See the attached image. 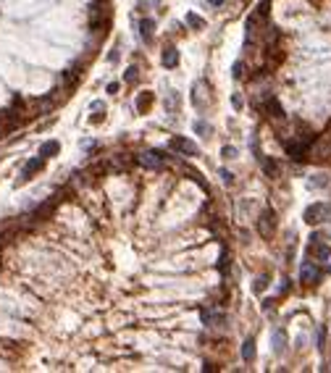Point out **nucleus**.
<instances>
[{
  "label": "nucleus",
  "mask_w": 331,
  "mask_h": 373,
  "mask_svg": "<svg viewBox=\"0 0 331 373\" xmlns=\"http://www.w3.org/2000/svg\"><path fill=\"white\" fill-rule=\"evenodd\" d=\"M210 100H213V95H210V85L205 79H200L195 82V87H192V105H195L197 110H205L210 105Z\"/></svg>",
  "instance_id": "obj_1"
},
{
  "label": "nucleus",
  "mask_w": 331,
  "mask_h": 373,
  "mask_svg": "<svg viewBox=\"0 0 331 373\" xmlns=\"http://www.w3.org/2000/svg\"><path fill=\"white\" fill-rule=\"evenodd\" d=\"M305 223H310V226H316V223H324L331 218V205L326 202H313L310 208H305Z\"/></svg>",
  "instance_id": "obj_2"
},
{
  "label": "nucleus",
  "mask_w": 331,
  "mask_h": 373,
  "mask_svg": "<svg viewBox=\"0 0 331 373\" xmlns=\"http://www.w3.org/2000/svg\"><path fill=\"white\" fill-rule=\"evenodd\" d=\"M276 229H279V218H276V213L271 208H265L260 213V218H257V231H260L263 239H271L276 234Z\"/></svg>",
  "instance_id": "obj_3"
},
{
  "label": "nucleus",
  "mask_w": 331,
  "mask_h": 373,
  "mask_svg": "<svg viewBox=\"0 0 331 373\" xmlns=\"http://www.w3.org/2000/svg\"><path fill=\"white\" fill-rule=\"evenodd\" d=\"M268 3H271V0H260V3L255 5V11L250 13V18H247V37L255 34L260 24H265V16H268Z\"/></svg>",
  "instance_id": "obj_4"
},
{
  "label": "nucleus",
  "mask_w": 331,
  "mask_h": 373,
  "mask_svg": "<svg viewBox=\"0 0 331 373\" xmlns=\"http://www.w3.org/2000/svg\"><path fill=\"white\" fill-rule=\"evenodd\" d=\"M137 163L145 166V169H150V171H161L166 166V158L158 150H145V153L137 155Z\"/></svg>",
  "instance_id": "obj_5"
},
{
  "label": "nucleus",
  "mask_w": 331,
  "mask_h": 373,
  "mask_svg": "<svg viewBox=\"0 0 331 373\" xmlns=\"http://www.w3.org/2000/svg\"><path fill=\"white\" fill-rule=\"evenodd\" d=\"M321 239H324L321 234H313V237H310V250H308V253H310L313 260H329V255H331L329 245H324Z\"/></svg>",
  "instance_id": "obj_6"
},
{
  "label": "nucleus",
  "mask_w": 331,
  "mask_h": 373,
  "mask_svg": "<svg viewBox=\"0 0 331 373\" xmlns=\"http://www.w3.org/2000/svg\"><path fill=\"white\" fill-rule=\"evenodd\" d=\"M42 166H45V158H42V155H40V158H32V161H29V163H26L24 169H21V174H18L16 184H26V182H29L37 171L42 169Z\"/></svg>",
  "instance_id": "obj_7"
},
{
  "label": "nucleus",
  "mask_w": 331,
  "mask_h": 373,
  "mask_svg": "<svg viewBox=\"0 0 331 373\" xmlns=\"http://www.w3.org/2000/svg\"><path fill=\"white\" fill-rule=\"evenodd\" d=\"M171 150H176V153H181V155H197L200 147L192 142V139H187V137H173V139H171Z\"/></svg>",
  "instance_id": "obj_8"
},
{
  "label": "nucleus",
  "mask_w": 331,
  "mask_h": 373,
  "mask_svg": "<svg viewBox=\"0 0 331 373\" xmlns=\"http://www.w3.org/2000/svg\"><path fill=\"white\" fill-rule=\"evenodd\" d=\"M300 279H302V284H316L318 279H321L318 266L313 263V260H308V263H302V268H300Z\"/></svg>",
  "instance_id": "obj_9"
},
{
  "label": "nucleus",
  "mask_w": 331,
  "mask_h": 373,
  "mask_svg": "<svg viewBox=\"0 0 331 373\" xmlns=\"http://www.w3.org/2000/svg\"><path fill=\"white\" fill-rule=\"evenodd\" d=\"M140 37L147 45H153V40H155V21L153 18H142L140 21Z\"/></svg>",
  "instance_id": "obj_10"
},
{
  "label": "nucleus",
  "mask_w": 331,
  "mask_h": 373,
  "mask_svg": "<svg viewBox=\"0 0 331 373\" xmlns=\"http://www.w3.org/2000/svg\"><path fill=\"white\" fill-rule=\"evenodd\" d=\"M271 344H273V352H276V355H284V350H287V331H284V329H276L273 337H271Z\"/></svg>",
  "instance_id": "obj_11"
},
{
  "label": "nucleus",
  "mask_w": 331,
  "mask_h": 373,
  "mask_svg": "<svg viewBox=\"0 0 331 373\" xmlns=\"http://www.w3.org/2000/svg\"><path fill=\"white\" fill-rule=\"evenodd\" d=\"M226 318H224V313L221 310H213V307H208V310H202V323L205 326H221Z\"/></svg>",
  "instance_id": "obj_12"
},
{
  "label": "nucleus",
  "mask_w": 331,
  "mask_h": 373,
  "mask_svg": "<svg viewBox=\"0 0 331 373\" xmlns=\"http://www.w3.org/2000/svg\"><path fill=\"white\" fill-rule=\"evenodd\" d=\"M161 61H163L166 69H176L179 66V50L176 48H166L163 55H161Z\"/></svg>",
  "instance_id": "obj_13"
},
{
  "label": "nucleus",
  "mask_w": 331,
  "mask_h": 373,
  "mask_svg": "<svg viewBox=\"0 0 331 373\" xmlns=\"http://www.w3.org/2000/svg\"><path fill=\"white\" fill-rule=\"evenodd\" d=\"M179 102H181V95L176 90H171L168 95H166V110H168V113H176L179 110Z\"/></svg>",
  "instance_id": "obj_14"
},
{
  "label": "nucleus",
  "mask_w": 331,
  "mask_h": 373,
  "mask_svg": "<svg viewBox=\"0 0 331 373\" xmlns=\"http://www.w3.org/2000/svg\"><path fill=\"white\" fill-rule=\"evenodd\" d=\"M153 100H155V97H153V92H147V90H145L142 95L137 97V110H140V113H145V110H150Z\"/></svg>",
  "instance_id": "obj_15"
},
{
  "label": "nucleus",
  "mask_w": 331,
  "mask_h": 373,
  "mask_svg": "<svg viewBox=\"0 0 331 373\" xmlns=\"http://www.w3.org/2000/svg\"><path fill=\"white\" fill-rule=\"evenodd\" d=\"M242 358H245V363H252V360H255V339H252V337L245 339V344H242Z\"/></svg>",
  "instance_id": "obj_16"
},
{
  "label": "nucleus",
  "mask_w": 331,
  "mask_h": 373,
  "mask_svg": "<svg viewBox=\"0 0 331 373\" xmlns=\"http://www.w3.org/2000/svg\"><path fill=\"white\" fill-rule=\"evenodd\" d=\"M308 186H310V189H324V186H329V176H326V174L310 176V179H308Z\"/></svg>",
  "instance_id": "obj_17"
},
{
  "label": "nucleus",
  "mask_w": 331,
  "mask_h": 373,
  "mask_svg": "<svg viewBox=\"0 0 331 373\" xmlns=\"http://www.w3.org/2000/svg\"><path fill=\"white\" fill-rule=\"evenodd\" d=\"M58 150H61V145L55 142V139H50V142H45V145L40 147V155H42V158H53Z\"/></svg>",
  "instance_id": "obj_18"
},
{
  "label": "nucleus",
  "mask_w": 331,
  "mask_h": 373,
  "mask_svg": "<svg viewBox=\"0 0 331 373\" xmlns=\"http://www.w3.org/2000/svg\"><path fill=\"white\" fill-rule=\"evenodd\" d=\"M187 24H189L195 32H197V29H205V21H202L197 13H187Z\"/></svg>",
  "instance_id": "obj_19"
},
{
  "label": "nucleus",
  "mask_w": 331,
  "mask_h": 373,
  "mask_svg": "<svg viewBox=\"0 0 331 373\" xmlns=\"http://www.w3.org/2000/svg\"><path fill=\"white\" fill-rule=\"evenodd\" d=\"M137 79H140V69L137 66L126 69V85H137Z\"/></svg>",
  "instance_id": "obj_20"
},
{
  "label": "nucleus",
  "mask_w": 331,
  "mask_h": 373,
  "mask_svg": "<svg viewBox=\"0 0 331 373\" xmlns=\"http://www.w3.org/2000/svg\"><path fill=\"white\" fill-rule=\"evenodd\" d=\"M195 129H197V132H200L202 137H210V132H213V129H210V126L205 124V121H197V124H195Z\"/></svg>",
  "instance_id": "obj_21"
},
{
  "label": "nucleus",
  "mask_w": 331,
  "mask_h": 373,
  "mask_svg": "<svg viewBox=\"0 0 331 373\" xmlns=\"http://www.w3.org/2000/svg\"><path fill=\"white\" fill-rule=\"evenodd\" d=\"M232 74H234V79H242V77H245V63H242V61H237V63H234V69H232Z\"/></svg>",
  "instance_id": "obj_22"
},
{
  "label": "nucleus",
  "mask_w": 331,
  "mask_h": 373,
  "mask_svg": "<svg viewBox=\"0 0 331 373\" xmlns=\"http://www.w3.org/2000/svg\"><path fill=\"white\" fill-rule=\"evenodd\" d=\"M263 169H265V174H268V176H273L276 171H279V169H276V163H273V161H263Z\"/></svg>",
  "instance_id": "obj_23"
},
{
  "label": "nucleus",
  "mask_w": 331,
  "mask_h": 373,
  "mask_svg": "<svg viewBox=\"0 0 331 373\" xmlns=\"http://www.w3.org/2000/svg\"><path fill=\"white\" fill-rule=\"evenodd\" d=\"M265 286H268V279H265V276H260V279L255 281V292H263Z\"/></svg>",
  "instance_id": "obj_24"
},
{
  "label": "nucleus",
  "mask_w": 331,
  "mask_h": 373,
  "mask_svg": "<svg viewBox=\"0 0 331 373\" xmlns=\"http://www.w3.org/2000/svg\"><path fill=\"white\" fill-rule=\"evenodd\" d=\"M221 155H224V158H237V150H234V147H224V150H221Z\"/></svg>",
  "instance_id": "obj_25"
},
{
  "label": "nucleus",
  "mask_w": 331,
  "mask_h": 373,
  "mask_svg": "<svg viewBox=\"0 0 331 373\" xmlns=\"http://www.w3.org/2000/svg\"><path fill=\"white\" fill-rule=\"evenodd\" d=\"M221 179H224L226 184H232V182H234V174H229L226 169H221Z\"/></svg>",
  "instance_id": "obj_26"
},
{
  "label": "nucleus",
  "mask_w": 331,
  "mask_h": 373,
  "mask_svg": "<svg viewBox=\"0 0 331 373\" xmlns=\"http://www.w3.org/2000/svg\"><path fill=\"white\" fill-rule=\"evenodd\" d=\"M161 0H142V8H153V5H158Z\"/></svg>",
  "instance_id": "obj_27"
},
{
  "label": "nucleus",
  "mask_w": 331,
  "mask_h": 373,
  "mask_svg": "<svg viewBox=\"0 0 331 373\" xmlns=\"http://www.w3.org/2000/svg\"><path fill=\"white\" fill-rule=\"evenodd\" d=\"M208 3H210V5H221L224 0H208Z\"/></svg>",
  "instance_id": "obj_28"
},
{
  "label": "nucleus",
  "mask_w": 331,
  "mask_h": 373,
  "mask_svg": "<svg viewBox=\"0 0 331 373\" xmlns=\"http://www.w3.org/2000/svg\"><path fill=\"white\" fill-rule=\"evenodd\" d=\"M329 271H331V266H329Z\"/></svg>",
  "instance_id": "obj_29"
}]
</instances>
